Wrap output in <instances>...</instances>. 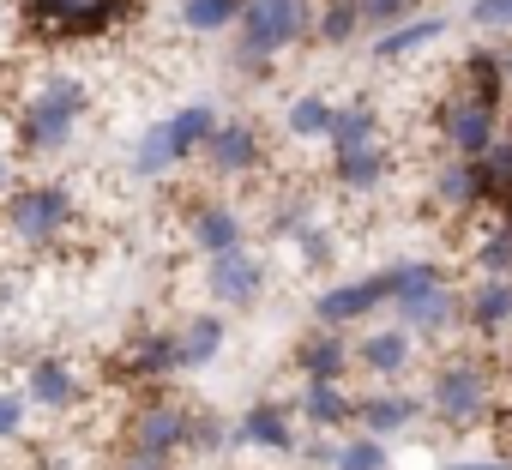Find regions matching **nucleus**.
<instances>
[{"label":"nucleus","mask_w":512,"mask_h":470,"mask_svg":"<svg viewBox=\"0 0 512 470\" xmlns=\"http://www.w3.org/2000/svg\"><path fill=\"white\" fill-rule=\"evenodd\" d=\"M7 181H13V175H7V157H0V193H13V187H7Z\"/></svg>","instance_id":"42"},{"label":"nucleus","mask_w":512,"mask_h":470,"mask_svg":"<svg viewBox=\"0 0 512 470\" xmlns=\"http://www.w3.org/2000/svg\"><path fill=\"white\" fill-rule=\"evenodd\" d=\"M362 37V7L356 0H320V19H314V43L326 49H344Z\"/></svg>","instance_id":"32"},{"label":"nucleus","mask_w":512,"mask_h":470,"mask_svg":"<svg viewBox=\"0 0 512 470\" xmlns=\"http://www.w3.org/2000/svg\"><path fill=\"white\" fill-rule=\"evenodd\" d=\"M500 61H506V85H512V49H500Z\"/></svg>","instance_id":"43"},{"label":"nucleus","mask_w":512,"mask_h":470,"mask_svg":"<svg viewBox=\"0 0 512 470\" xmlns=\"http://www.w3.org/2000/svg\"><path fill=\"white\" fill-rule=\"evenodd\" d=\"M392 314H398L404 332H428V338H440V332H452V326L464 320V296H458L452 284H440V290H428L422 302H404V308H392Z\"/></svg>","instance_id":"21"},{"label":"nucleus","mask_w":512,"mask_h":470,"mask_svg":"<svg viewBox=\"0 0 512 470\" xmlns=\"http://www.w3.org/2000/svg\"><path fill=\"white\" fill-rule=\"evenodd\" d=\"M320 0H247L235 25V67L241 73H272L278 55L314 37Z\"/></svg>","instance_id":"1"},{"label":"nucleus","mask_w":512,"mask_h":470,"mask_svg":"<svg viewBox=\"0 0 512 470\" xmlns=\"http://www.w3.org/2000/svg\"><path fill=\"white\" fill-rule=\"evenodd\" d=\"M109 470H175L169 458H151V452H133V446H121L115 458H109Z\"/></svg>","instance_id":"40"},{"label":"nucleus","mask_w":512,"mask_h":470,"mask_svg":"<svg viewBox=\"0 0 512 470\" xmlns=\"http://www.w3.org/2000/svg\"><path fill=\"white\" fill-rule=\"evenodd\" d=\"M386 175H392V151H386V145H362V151L332 157V181H338L344 193H374Z\"/></svg>","instance_id":"25"},{"label":"nucleus","mask_w":512,"mask_h":470,"mask_svg":"<svg viewBox=\"0 0 512 470\" xmlns=\"http://www.w3.org/2000/svg\"><path fill=\"white\" fill-rule=\"evenodd\" d=\"M25 392H0V446H7V440H19L25 434Z\"/></svg>","instance_id":"38"},{"label":"nucleus","mask_w":512,"mask_h":470,"mask_svg":"<svg viewBox=\"0 0 512 470\" xmlns=\"http://www.w3.org/2000/svg\"><path fill=\"white\" fill-rule=\"evenodd\" d=\"M296 374L308 380V386H344V374L356 368V344L344 338V332H326V326H314L308 338H296Z\"/></svg>","instance_id":"13"},{"label":"nucleus","mask_w":512,"mask_h":470,"mask_svg":"<svg viewBox=\"0 0 512 470\" xmlns=\"http://www.w3.org/2000/svg\"><path fill=\"white\" fill-rule=\"evenodd\" d=\"M476 181H482V205L500 211L512 199V133H500L488 145V157H476Z\"/></svg>","instance_id":"30"},{"label":"nucleus","mask_w":512,"mask_h":470,"mask_svg":"<svg viewBox=\"0 0 512 470\" xmlns=\"http://www.w3.org/2000/svg\"><path fill=\"white\" fill-rule=\"evenodd\" d=\"M217 127H223V115H217L211 103H187V109H175V115H169V133H175V151H181V163L205 157V145L217 139Z\"/></svg>","instance_id":"27"},{"label":"nucleus","mask_w":512,"mask_h":470,"mask_svg":"<svg viewBox=\"0 0 512 470\" xmlns=\"http://www.w3.org/2000/svg\"><path fill=\"white\" fill-rule=\"evenodd\" d=\"M205 290H211V302H223V308H253V302L266 296V260L247 254V248L217 254V260H205Z\"/></svg>","instance_id":"11"},{"label":"nucleus","mask_w":512,"mask_h":470,"mask_svg":"<svg viewBox=\"0 0 512 470\" xmlns=\"http://www.w3.org/2000/svg\"><path fill=\"white\" fill-rule=\"evenodd\" d=\"M428 199H434L446 217L470 223V217L482 211V181H476V163H464V157H446V163L434 169V181H428Z\"/></svg>","instance_id":"17"},{"label":"nucleus","mask_w":512,"mask_h":470,"mask_svg":"<svg viewBox=\"0 0 512 470\" xmlns=\"http://www.w3.org/2000/svg\"><path fill=\"white\" fill-rule=\"evenodd\" d=\"M470 19H476L482 31H512V0H476Z\"/></svg>","instance_id":"39"},{"label":"nucleus","mask_w":512,"mask_h":470,"mask_svg":"<svg viewBox=\"0 0 512 470\" xmlns=\"http://www.w3.org/2000/svg\"><path fill=\"white\" fill-rule=\"evenodd\" d=\"M452 470H512V458H476V464H452Z\"/></svg>","instance_id":"41"},{"label":"nucleus","mask_w":512,"mask_h":470,"mask_svg":"<svg viewBox=\"0 0 512 470\" xmlns=\"http://www.w3.org/2000/svg\"><path fill=\"white\" fill-rule=\"evenodd\" d=\"M91 109V85L79 73H49L25 103H19V145L25 151H61Z\"/></svg>","instance_id":"4"},{"label":"nucleus","mask_w":512,"mask_h":470,"mask_svg":"<svg viewBox=\"0 0 512 470\" xmlns=\"http://www.w3.org/2000/svg\"><path fill=\"white\" fill-rule=\"evenodd\" d=\"M464 326L482 332V338L506 332V326H512V278H482V284L464 296Z\"/></svg>","instance_id":"22"},{"label":"nucleus","mask_w":512,"mask_h":470,"mask_svg":"<svg viewBox=\"0 0 512 470\" xmlns=\"http://www.w3.org/2000/svg\"><path fill=\"white\" fill-rule=\"evenodd\" d=\"M266 157H272V151H266V133L253 127V121H241V115L223 121L217 139L205 145V169H211L217 181H247V175H260Z\"/></svg>","instance_id":"9"},{"label":"nucleus","mask_w":512,"mask_h":470,"mask_svg":"<svg viewBox=\"0 0 512 470\" xmlns=\"http://www.w3.org/2000/svg\"><path fill=\"white\" fill-rule=\"evenodd\" d=\"M296 410H302V422H308V428L338 434V428H350V422H356V392H350V386H302Z\"/></svg>","instance_id":"23"},{"label":"nucleus","mask_w":512,"mask_h":470,"mask_svg":"<svg viewBox=\"0 0 512 470\" xmlns=\"http://www.w3.org/2000/svg\"><path fill=\"white\" fill-rule=\"evenodd\" d=\"M362 145H380V109H374V97L338 103V121H332V157L362 151Z\"/></svg>","instance_id":"24"},{"label":"nucleus","mask_w":512,"mask_h":470,"mask_svg":"<svg viewBox=\"0 0 512 470\" xmlns=\"http://www.w3.org/2000/svg\"><path fill=\"white\" fill-rule=\"evenodd\" d=\"M434 127H440V145H446L452 157L476 163V157H488V145L500 139V109H488V103H476V97H464V91H446V97L434 103Z\"/></svg>","instance_id":"7"},{"label":"nucleus","mask_w":512,"mask_h":470,"mask_svg":"<svg viewBox=\"0 0 512 470\" xmlns=\"http://www.w3.org/2000/svg\"><path fill=\"white\" fill-rule=\"evenodd\" d=\"M464 254H470V266H476V278H512V223L500 217V211H476L470 217V242H464Z\"/></svg>","instance_id":"16"},{"label":"nucleus","mask_w":512,"mask_h":470,"mask_svg":"<svg viewBox=\"0 0 512 470\" xmlns=\"http://www.w3.org/2000/svg\"><path fill=\"white\" fill-rule=\"evenodd\" d=\"M392 458H386V440H374V434H350V440H338V464L332 470H386Z\"/></svg>","instance_id":"34"},{"label":"nucleus","mask_w":512,"mask_h":470,"mask_svg":"<svg viewBox=\"0 0 512 470\" xmlns=\"http://www.w3.org/2000/svg\"><path fill=\"white\" fill-rule=\"evenodd\" d=\"M428 410L434 422L446 428H476L494 416V362L476 356V350H452L434 362V380H428Z\"/></svg>","instance_id":"2"},{"label":"nucleus","mask_w":512,"mask_h":470,"mask_svg":"<svg viewBox=\"0 0 512 470\" xmlns=\"http://www.w3.org/2000/svg\"><path fill=\"white\" fill-rule=\"evenodd\" d=\"M416 416H422V398H416V392H362V398H356V428L374 434V440L404 434Z\"/></svg>","instance_id":"18"},{"label":"nucleus","mask_w":512,"mask_h":470,"mask_svg":"<svg viewBox=\"0 0 512 470\" xmlns=\"http://www.w3.org/2000/svg\"><path fill=\"white\" fill-rule=\"evenodd\" d=\"M440 37H446V19H410V25H398V31H386V37L374 43V61H380V67L410 61V55H422V49L440 43Z\"/></svg>","instance_id":"29"},{"label":"nucleus","mask_w":512,"mask_h":470,"mask_svg":"<svg viewBox=\"0 0 512 470\" xmlns=\"http://www.w3.org/2000/svg\"><path fill=\"white\" fill-rule=\"evenodd\" d=\"M235 446H253V452H296V416L290 404L278 398H253L235 422Z\"/></svg>","instance_id":"15"},{"label":"nucleus","mask_w":512,"mask_h":470,"mask_svg":"<svg viewBox=\"0 0 512 470\" xmlns=\"http://www.w3.org/2000/svg\"><path fill=\"white\" fill-rule=\"evenodd\" d=\"M386 302H392V278H386V272H368V278H350V284L320 290V296H314V320H320L326 332H344V326L368 320V314L386 308Z\"/></svg>","instance_id":"10"},{"label":"nucleus","mask_w":512,"mask_h":470,"mask_svg":"<svg viewBox=\"0 0 512 470\" xmlns=\"http://www.w3.org/2000/svg\"><path fill=\"white\" fill-rule=\"evenodd\" d=\"M235 446V422H223L217 410H193V446L187 452H229Z\"/></svg>","instance_id":"35"},{"label":"nucleus","mask_w":512,"mask_h":470,"mask_svg":"<svg viewBox=\"0 0 512 470\" xmlns=\"http://www.w3.org/2000/svg\"><path fill=\"white\" fill-rule=\"evenodd\" d=\"M19 19L43 43H97L139 19V0H19Z\"/></svg>","instance_id":"3"},{"label":"nucleus","mask_w":512,"mask_h":470,"mask_svg":"<svg viewBox=\"0 0 512 470\" xmlns=\"http://www.w3.org/2000/svg\"><path fill=\"white\" fill-rule=\"evenodd\" d=\"M452 91H464V97H476V103H488V109L506 115L512 85H506V61H500V49H470V55L458 61V85H452Z\"/></svg>","instance_id":"19"},{"label":"nucleus","mask_w":512,"mask_h":470,"mask_svg":"<svg viewBox=\"0 0 512 470\" xmlns=\"http://www.w3.org/2000/svg\"><path fill=\"white\" fill-rule=\"evenodd\" d=\"M296 248H302V266H314V272H320V266H332V260H338V235L320 223V229H308V235H302Z\"/></svg>","instance_id":"37"},{"label":"nucleus","mask_w":512,"mask_h":470,"mask_svg":"<svg viewBox=\"0 0 512 470\" xmlns=\"http://www.w3.org/2000/svg\"><path fill=\"white\" fill-rule=\"evenodd\" d=\"M187 242H193L205 260H217V254L247 248V223H241V211H235L229 199H193V205H187Z\"/></svg>","instance_id":"12"},{"label":"nucleus","mask_w":512,"mask_h":470,"mask_svg":"<svg viewBox=\"0 0 512 470\" xmlns=\"http://www.w3.org/2000/svg\"><path fill=\"white\" fill-rule=\"evenodd\" d=\"M0 217H7V235L19 248H55V242H67V229L79 223V199L61 181H25V187L7 193Z\"/></svg>","instance_id":"5"},{"label":"nucleus","mask_w":512,"mask_h":470,"mask_svg":"<svg viewBox=\"0 0 512 470\" xmlns=\"http://www.w3.org/2000/svg\"><path fill=\"white\" fill-rule=\"evenodd\" d=\"M410 362H416V332H404V326H380L356 344V368H368L380 380H398Z\"/></svg>","instance_id":"20"},{"label":"nucleus","mask_w":512,"mask_h":470,"mask_svg":"<svg viewBox=\"0 0 512 470\" xmlns=\"http://www.w3.org/2000/svg\"><path fill=\"white\" fill-rule=\"evenodd\" d=\"M241 7H247V0H181V25L193 37H217V31L241 25Z\"/></svg>","instance_id":"33"},{"label":"nucleus","mask_w":512,"mask_h":470,"mask_svg":"<svg viewBox=\"0 0 512 470\" xmlns=\"http://www.w3.org/2000/svg\"><path fill=\"white\" fill-rule=\"evenodd\" d=\"M175 332H181V362H187V368H211V362L223 356V344H229L223 314H187Z\"/></svg>","instance_id":"26"},{"label":"nucleus","mask_w":512,"mask_h":470,"mask_svg":"<svg viewBox=\"0 0 512 470\" xmlns=\"http://www.w3.org/2000/svg\"><path fill=\"white\" fill-rule=\"evenodd\" d=\"M115 374L133 380V386H145V392H157L163 380L187 374V362H181V332H175V326H145V332H133V338L121 344V356H115Z\"/></svg>","instance_id":"8"},{"label":"nucleus","mask_w":512,"mask_h":470,"mask_svg":"<svg viewBox=\"0 0 512 470\" xmlns=\"http://www.w3.org/2000/svg\"><path fill=\"white\" fill-rule=\"evenodd\" d=\"M175 169H181L175 133H169V121H151V127L139 133V145H133V175H139V181H163V175H175Z\"/></svg>","instance_id":"28"},{"label":"nucleus","mask_w":512,"mask_h":470,"mask_svg":"<svg viewBox=\"0 0 512 470\" xmlns=\"http://www.w3.org/2000/svg\"><path fill=\"white\" fill-rule=\"evenodd\" d=\"M362 7V31H398V25H410V13H416V0H356Z\"/></svg>","instance_id":"36"},{"label":"nucleus","mask_w":512,"mask_h":470,"mask_svg":"<svg viewBox=\"0 0 512 470\" xmlns=\"http://www.w3.org/2000/svg\"><path fill=\"white\" fill-rule=\"evenodd\" d=\"M121 446H133V452H151V458H181L187 446H193V404L181 398V392H169V386H157V392H145L133 410H127V434H121Z\"/></svg>","instance_id":"6"},{"label":"nucleus","mask_w":512,"mask_h":470,"mask_svg":"<svg viewBox=\"0 0 512 470\" xmlns=\"http://www.w3.org/2000/svg\"><path fill=\"white\" fill-rule=\"evenodd\" d=\"M79 398H85V380H79V368L67 356L43 350V356L25 362V404H37V410H73Z\"/></svg>","instance_id":"14"},{"label":"nucleus","mask_w":512,"mask_h":470,"mask_svg":"<svg viewBox=\"0 0 512 470\" xmlns=\"http://www.w3.org/2000/svg\"><path fill=\"white\" fill-rule=\"evenodd\" d=\"M332 121H338V103H332V97H320V91H302V97L284 109L290 139H332Z\"/></svg>","instance_id":"31"}]
</instances>
